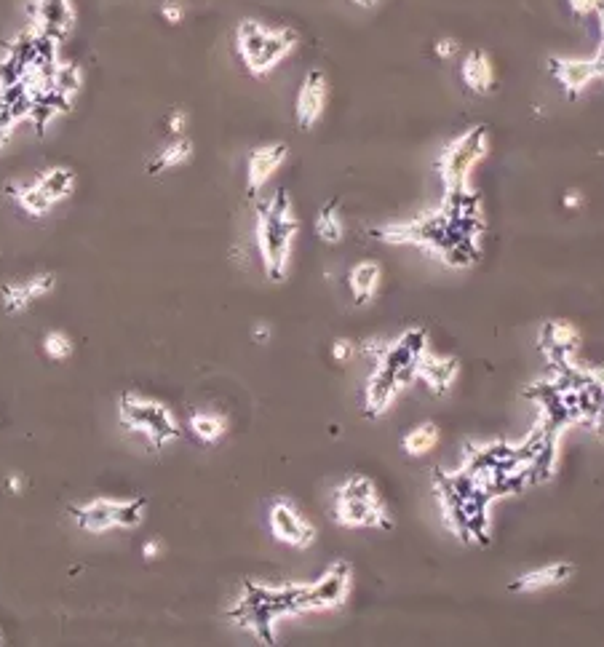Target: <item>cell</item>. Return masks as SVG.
Wrapping results in <instances>:
<instances>
[{"label":"cell","mask_w":604,"mask_h":647,"mask_svg":"<svg viewBox=\"0 0 604 647\" xmlns=\"http://www.w3.org/2000/svg\"><path fill=\"white\" fill-rule=\"evenodd\" d=\"M300 236V214L289 190H276L257 204L254 244L260 252L262 271L273 284H284L292 271L294 244Z\"/></svg>","instance_id":"1"},{"label":"cell","mask_w":604,"mask_h":647,"mask_svg":"<svg viewBox=\"0 0 604 647\" xmlns=\"http://www.w3.org/2000/svg\"><path fill=\"white\" fill-rule=\"evenodd\" d=\"M425 351H428V337L423 329H407L399 340L385 345L364 391V410L369 418H383L401 391L417 380V364Z\"/></svg>","instance_id":"2"},{"label":"cell","mask_w":604,"mask_h":647,"mask_svg":"<svg viewBox=\"0 0 604 647\" xmlns=\"http://www.w3.org/2000/svg\"><path fill=\"white\" fill-rule=\"evenodd\" d=\"M233 49L252 78H268L300 49V33L289 25L244 17L233 30Z\"/></svg>","instance_id":"3"},{"label":"cell","mask_w":604,"mask_h":647,"mask_svg":"<svg viewBox=\"0 0 604 647\" xmlns=\"http://www.w3.org/2000/svg\"><path fill=\"white\" fill-rule=\"evenodd\" d=\"M490 148L492 137L487 126H471L441 150L439 158H436V174H439L441 188H444V198L476 193V166L490 156Z\"/></svg>","instance_id":"4"},{"label":"cell","mask_w":604,"mask_h":647,"mask_svg":"<svg viewBox=\"0 0 604 647\" xmlns=\"http://www.w3.org/2000/svg\"><path fill=\"white\" fill-rule=\"evenodd\" d=\"M118 420L123 431L142 436L153 450H164L182 439V426L172 407L142 394H123L118 399Z\"/></svg>","instance_id":"5"},{"label":"cell","mask_w":604,"mask_h":647,"mask_svg":"<svg viewBox=\"0 0 604 647\" xmlns=\"http://www.w3.org/2000/svg\"><path fill=\"white\" fill-rule=\"evenodd\" d=\"M335 522L348 530H388L393 527L388 506L377 484L364 474L348 476L335 492Z\"/></svg>","instance_id":"6"},{"label":"cell","mask_w":604,"mask_h":647,"mask_svg":"<svg viewBox=\"0 0 604 647\" xmlns=\"http://www.w3.org/2000/svg\"><path fill=\"white\" fill-rule=\"evenodd\" d=\"M78 188V174L70 166H49L41 174H35L27 182H9L6 193H9L17 206L30 217H46L51 209L65 204L67 198H73Z\"/></svg>","instance_id":"7"},{"label":"cell","mask_w":604,"mask_h":647,"mask_svg":"<svg viewBox=\"0 0 604 647\" xmlns=\"http://www.w3.org/2000/svg\"><path fill=\"white\" fill-rule=\"evenodd\" d=\"M353 589V567L348 562H335L319 581L300 583L297 594V613H321V610H335L343 607L351 597Z\"/></svg>","instance_id":"8"},{"label":"cell","mask_w":604,"mask_h":647,"mask_svg":"<svg viewBox=\"0 0 604 647\" xmlns=\"http://www.w3.org/2000/svg\"><path fill=\"white\" fill-rule=\"evenodd\" d=\"M27 27L65 46L78 30V3L75 0H30L27 3Z\"/></svg>","instance_id":"9"},{"label":"cell","mask_w":604,"mask_h":647,"mask_svg":"<svg viewBox=\"0 0 604 647\" xmlns=\"http://www.w3.org/2000/svg\"><path fill=\"white\" fill-rule=\"evenodd\" d=\"M268 525L278 543H284V546L297 551L311 549L313 543H316V535H319L311 519L302 514L294 503H289V500H276L270 506Z\"/></svg>","instance_id":"10"},{"label":"cell","mask_w":604,"mask_h":647,"mask_svg":"<svg viewBox=\"0 0 604 647\" xmlns=\"http://www.w3.org/2000/svg\"><path fill=\"white\" fill-rule=\"evenodd\" d=\"M329 75L321 67H313L302 78L297 97H294V121L302 132H313L321 123L329 107Z\"/></svg>","instance_id":"11"},{"label":"cell","mask_w":604,"mask_h":647,"mask_svg":"<svg viewBox=\"0 0 604 647\" xmlns=\"http://www.w3.org/2000/svg\"><path fill=\"white\" fill-rule=\"evenodd\" d=\"M59 279L54 271H41L27 276V279L9 281L0 287V303H3V311L9 316H17V313L30 311L38 300L49 297L54 289H57Z\"/></svg>","instance_id":"12"},{"label":"cell","mask_w":604,"mask_h":647,"mask_svg":"<svg viewBox=\"0 0 604 647\" xmlns=\"http://www.w3.org/2000/svg\"><path fill=\"white\" fill-rule=\"evenodd\" d=\"M289 161V145L286 142H265L249 153L246 158V196L257 198L268 182L281 172V166Z\"/></svg>","instance_id":"13"},{"label":"cell","mask_w":604,"mask_h":647,"mask_svg":"<svg viewBox=\"0 0 604 647\" xmlns=\"http://www.w3.org/2000/svg\"><path fill=\"white\" fill-rule=\"evenodd\" d=\"M548 73L554 75L556 83L562 86V91L570 99H578L583 91L591 86L594 81H599V73L591 59H578V57H548L546 59Z\"/></svg>","instance_id":"14"},{"label":"cell","mask_w":604,"mask_h":647,"mask_svg":"<svg viewBox=\"0 0 604 647\" xmlns=\"http://www.w3.org/2000/svg\"><path fill=\"white\" fill-rule=\"evenodd\" d=\"M121 503L118 498H94L83 506L70 508V519L81 527L83 533L102 535L110 530H118V519H121Z\"/></svg>","instance_id":"15"},{"label":"cell","mask_w":604,"mask_h":647,"mask_svg":"<svg viewBox=\"0 0 604 647\" xmlns=\"http://www.w3.org/2000/svg\"><path fill=\"white\" fill-rule=\"evenodd\" d=\"M460 83L466 86L471 94L476 97H484V94H492L495 86H498V65L492 59L490 51L484 49H471L460 62Z\"/></svg>","instance_id":"16"},{"label":"cell","mask_w":604,"mask_h":647,"mask_svg":"<svg viewBox=\"0 0 604 647\" xmlns=\"http://www.w3.org/2000/svg\"><path fill=\"white\" fill-rule=\"evenodd\" d=\"M460 372L458 359L452 356H439V353L425 351L420 356V364H417V380L428 385V391L433 394L444 396L447 391H452V383Z\"/></svg>","instance_id":"17"},{"label":"cell","mask_w":604,"mask_h":647,"mask_svg":"<svg viewBox=\"0 0 604 647\" xmlns=\"http://www.w3.org/2000/svg\"><path fill=\"white\" fill-rule=\"evenodd\" d=\"M572 573H575V565H570V562H554V565L538 567V570L519 575V578L511 583V591H519V594H538V591L554 589V586L567 583L572 578Z\"/></svg>","instance_id":"18"},{"label":"cell","mask_w":604,"mask_h":647,"mask_svg":"<svg viewBox=\"0 0 604 647\" xmlns=\"http://www.w3.org/2000/svg\"><path fill=\"white\" fill-rule=\"evenodd\" d=\"M383 287V265L377 260H359L348 271V289L356 305H369Z\"/></svg>","instance_id":"19"},{"label":"cell","mask_w":604,"mask_h":647,"mask_svg":"<svg viewBox=\"0 0 604 647\" xmlns=\"http://www.w3.org/2000/svg\"><path fill=\"white\" fill-rule=\"evenodd\" d=\"M441 442V431L436 423L431 420H425L420 426L409 428L407 434L401 436V450L409 458H425V455H431Z\"/></svg>","instance_id":"20"},{"label":"cell","mask_w":604,"mask_h":647,"mask_svg":"<svg viewBox=\"0 0 604 647\" xmlns=\"http://www.w3.org/2000/svg\"><path fill=\"white\" fill-rule=\"evenodd\" d=\"M193 153H196V145H193V140H190L188 134H185V137H174V140L169 142L164 150H158V156L150 161V174L180 169V166L193 161Z\"/></svg>","instance_id":"21"},{"label":"cell","mask_w":604,"mask_h":647,"mask_svg":"<svg viewBox=\"0 0 604 647\" xmlns=\"http://www.w3.org/2000/svg\"><path fill=\"white\" fill-rule=\"evenodd\" d=\"M188 428L201 444H217L220 439H225L230 423L220 412H193Z\"/></svg>","instance_id":"22"},{"label":"cell","mask_w":604,"mask_h":647,"mask_svg":"<svg viewBox=\"0 0 604 647\" xmlns=\"http://www.w3.org/2000/svg\"><path fill=\"white\" fill-rule=\"evenodd\" d=\"M313 228H316V236H319L327 246L343 244L345 220H343V214H340L337 201H329V204L321 206L319 214H316V222H313Z\"/></svg>","instance_id":"23"},{"label":"cell","mask_w":604,"mask_h":647,"mask_svg":"<svg viewBox=\"0 0 604 647\" xmlns=\"http://www.w3.org/2000/svg\"><path fill=\"white\" fill-rule=\"evenodd\" d=\"M73 351H75L73 340H70V335H65V332L51 329V332H46V335H43V353H46L51 361L70 359V356H73Z\"/></svg>","instance_id":"24"},{"label":"cell","mask_w":604,"mask_h":647,"mask_svg":"<svg viewBox=\"0 0 604 647\" xmlns=\"http://www.w3.org/2000/svg\"><path fill=\"white\" fill-rule=\"evenodd\" d=\"M546 337L556 345V348H564V345H578L580 343V329L572 327L570 321L554 319V321H548Z\"/></svg>","instance_id":"25"},{"label":"cell","mask_w":604,"mask_h":647,"mask_svg":"<svg viewBox=\"0 0 604 647\" xmlns=\"http://www.w3.org/2000/svg\"><path fill=\"white\" fill-rule=\"evenodd\" d=\"M185 17H188V6H185L182 0H164V3H161V19H164L166 25H182Z\"/></svg>","instance_id":"26"},{"label":"cell","mask_w":604,"mask_h":647,"mask_svg":"<svg viewBox=\"0 0 604 647\" xmlns=\"http://www.w3.org/2000/svg\"><path fill=\"white\" fill-rule=\"evenodd\" d=\"M188 123H190L188 110L174 107L172 113L166 115V132L172 134V137H185V132H188Z\"/></svg>","instance_id":"27"},{"label":"cell","mask_w":604,"mask_h":647,"mask_svg":"<svg viewBox=\"0 0 604 647\" xmlns=\"http://www.w3.org/2000/svg\"><path fill=\"white\" fill-rule=\"evenodd\" d=\"M567 3V9L575 19H586V17H596V11L602 9L604 0H564Z\"/></svg>","instance_id":"28"},{"label":"cell","mask_w":604,"mask_h":647,"mask_svg":"<svg viewBox=\"0 0 604 647\" xmlns=\"http://www.w3.org/2000/svg\"><path fill=\"white\" fill-rule=\"evenodd\" d=\"M433 54H436V59L449 62V59H455L460 54V41L458 38H452V35H444V38H439V41L433 43Z\"/></svg>","instance_id":"29"},{"label":"cell","mask_w":604,"mask_h":647,"mask_svg":"<svg viewBox=\"0 0 604 647\" xmlns=\"http://www.w3.org/2000/svg\"><path fill=\"white\" fill-rule=\"evenodd\" d=\"M596 22H599V46H596L591 62H594L599 78H604V3L602 9L596 11Z\"/></svg>","instance_id":"30"},{"label":"cell","mask_w":604,"mask_h":647,"mask_svg":"<svg viewBox=\"0 0 604 647\" xmlns=\"http://www.w3.org/2000/svg\"><path fill=\"white\" fill-rule=\"evenodd\" d=\"M353 353H356V343H353V340H348V337H337L335 343H332V359H335L337 364L351 361Z\"/></svg>","instance_id":"31"},{"label":"cell","mask_w":604,"mask_h":647,"mask_svg":"<svg viewBox=\"0 0 604 647\" xmlns=\"http://www.w3.org/2000/svg\"><path fill=\"white\" fill-rule=\"evenodd\" d=\"M164 554V543L158 541V538H150V541L142 543V557L147 559V562H153V559H158Z\"/></svg>","instance_id":"32"},{"label":"cell","mask_w":604,"mask_h":647,"mask_svg":"<svg viewBox=\"0 0 604 647\" xmlns=\"http://www.w3.org/2000/svg\"><path fill=\"white\" fill-rule=\"evenodd\" d=\"M583 201H586V198H583V193H580V190H567L562 198L564 209H570V212L580 209V206H583Z\"/></svg>","instance_id":"33"},{"label":"cell","mask_w":604,"mask_h":647,"mask_svg":"<svg viewBox=\"0 0 604 647\" xmlns=\"http://www.w3.org/2000/svg\"><path fill=\"white\" fill-rule=\"evenodd\" d=\"M254 337H257L260 343H262V340H268V337H270V327H265V324H260V327L254 329Z\"/></svg>","instance_id":"34"},{"label":"cell","mask_w":604,"mask_h":647,"mask_svg":"<svg viewBox=\"0 0 604 647\" xmlns=\"http://www.w3.org/2000/svg\"><path fill=\"white\" fill-rule=\"evenodd\" d=\"M353 6H359V9H375L380 0H351Z\"/></svg>","instance_id":"35"},{"label":"cell","mask_w":604,"mask_h":647,"mask_svg":"<svg viewBox=\"0 0 604 647\" xmlns=\"http://www.w3.org/2000/svg\"><path fill=\"white\" fill-rule=\"evenodd\" d=\"M9 490L22 492V479H19V476H9Z\"/></svg>","instance_id":"36"},{"label":"cell","mask_w":604,"mask_h":647,"mask_svg":"<svg viewBox=\"0 0 604 647\" xmlns=\"http://www.w3.org/2000/svg\"><path fill=\"white\" fill-rule=\"evenodd\" d=\"M0 639H3V637H0Z\"/></svg>","instance_id":"37"}]
</instances>
